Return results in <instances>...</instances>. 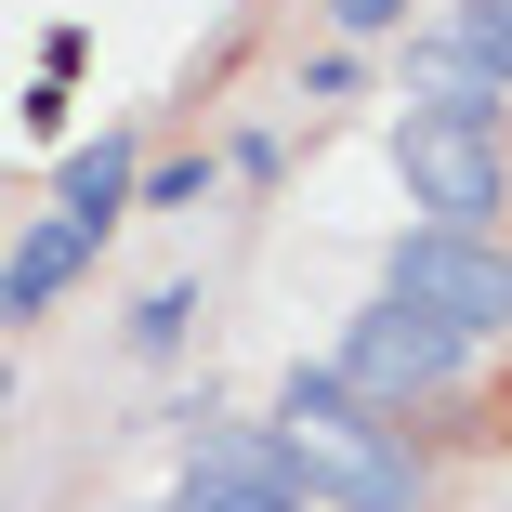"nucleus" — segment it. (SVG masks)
Returning a JSON list of instances; mask_svg holds the SVG:
<instances>
[{"instance_id": "obj_6", "label": "nucleus", "mask_w": 512, "mask_h": 512, "mask_svg": "<svg viewBox=\"0 0 512 512\" xmlns=\"http://www.w3.org/2000/svg\"><path fill=\"white\" fill-rule=\"evenodd\" d=\"M92 250H106V237H79L66 211H40L14 250H0V329H27V316H53V302L92 276Z\"/></svg>"}, {"instance_id": "obj_7", "label": "nucleus", "mask_w": 512, "mask_h": 512, "mask_svg": "<svg viewBox=\"0 0 512 512\" xmlns=\"http://www.w3.org/2000/svg\"><path fill=\"white\" fill-rule=\"evenodd\" d=\"M132 184H145L132 132H92V145H66V171H53V211H66L79 237H106V224L132 211Z\"/></svg>"}, {"instance_id": "obj_8", "label": "nucleus", "mask_w": 512, "mask_h": 512, "mask_svg": "<svg viewBox=\"0 0 512 512\" xmlns=\"http://www.w3.org/2000/svg\"><path fill=\"white\" fill-rule=\"evenodd\" d=\"M184 329H197V289H145L132 302V355H184Z\"/></svg>"}, {"instance_id": "obj_11", "label": "nucleus", "mask_w": 512, "mask_h": 512, "mask_svg": "<svg viewBox=\"0 0 512 512\" xmlns=\"http://www.w3.org/2000/svg\"><path fill=\"white\" fill-rule=\"evenodd\" d=\"M171 512H302V499H289V486H184Z\"/></svg>"}, {"instance_id": "obj_3", "label": "nucleus", "mask_w": 512, "mask_h": 512, "mask_svg": "<svg viewBox=\"0 0 512 512\" xmlns=\"http://www.w3.org/2000/svg\"><path fill=\"white\" fill-rule=\"evenodd\" d=\"M394 184L434 237H486L512 211V158L499 132H460V119H394Z\"/></svg>"}, {"instance_id": "obj_9", "label": "nucleus", "mask_w": 512, "mask_h": 512, "mask_svg": "<svg viewBox=\"0 0 512 512\" xmlns=\"http://www.w3.org/2000/svg\"><path fill=\"white\" fill-rule=\"evenodd\" d=\"M447 40H460V53H486V66L512 79V0H460V14H447Z\"/></svg>"}, {"instance_id": "obj_1", "label": "nucleus", "mask_w": 512, "mask_h": 512, "mask_svg": "<svg viewBox=\"0 0 512 512\" xmlns=\"http://www.w3.org/2000/svg\"><path fill=\"white\" fill-rule=\"evenodd\" d=\"M263 447H276V473L302 486V512H421V447H407V421L355 407L329 368H289Z\"/></svg>"}, {"instance_id": "obj_13", "label": "nucleus", "mask_w": 512, "mask_h": 512, "mask_svg": "<svg viewBox=\"0 0 512 512\" xmlns=\"http://www.w3.org/2000/svg\"><path fill=\"white\" fill-rule=\"evenodd\" d=\"M0 421H14V368H0Z\"/></svg>"}, {"instance_id": "obj_4", "label": "nucleus", "mask_w": 512, "mask_h": 512, "mask_svg": "<svg viewBox=\"0 0 512 512\" xmlns=\"http://www.w3.org/2000/svg\"><path fill=\"white\" fill-rule=\"evenodd\" d=\"M460 368H473V342L434 329V316H407V302H368V316L342 329V355H329V381H342L355 407H381V421H394L407 394H447Z\"/></svg>"}, {"instance_id": "obj_10", "label": "nucleus", "mask_w": 512, "mask_h": 512, "mask_svg": "<svg viewBox=\"0 0 512 512\" xmlns=\"http://www.w3.org/2000/svg\"><path fill=\"white\" fill-rule=\"evenodd\" d=\"M211 184H224L211 158H171V171H145L132 197H145V211H211Z\"/></svg>"}, {"instance_id": "obj_2", "label": "nucleus", "mask_w": 512, "mask_h": 512, "mask_svg": "<svg viewBox=\"0 0 512 512\" xmlns=\"http://www.w3.org/2000/svg\"><path fill=\"white\" fill-rule=\"evenodd\" d=\"M381 302H407V316H434L460 342H499L512 329V250L499 237H434V224H407L381 250Z\"/></svg>"}, {"instance_id": "obj_12", "label": "nucleus", "mask_w": 512, "mask_h": 512, "mask_svg": "<svg viewBox=\"0 0 512 512\" xmlns=\"http://www.w3.org/2000/svg\"><path fill=\"white\" fill-rule=\"evenodd\" d=\"M329 27H342V53H355V40H394L407 0H329Z\"/></svg>"}, {"instance_id": "obj_5", "label": "nucleus", "mask_w": 512, "mask_h": 512, "mask_svg": "<svg viewBox=\"0 0 512 512\" xmlns=\"http://www.w3.org/2000/svg\"><path fill=\"white\" fill-rule=\"evenodd\" d=\"M512 106V79L486 66V53H460L447 27H421V40H407V119H460V132H486Z\"/></svg>"}]
</instances>
